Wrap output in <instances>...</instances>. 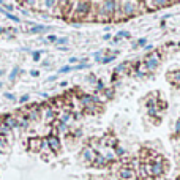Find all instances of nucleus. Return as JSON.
<instances>
[{
  "mask_svg": "<svg viewBox=\"0 0 180 180\" xmlns=\"http://www.w3.org/2000/svg\"><path fill=\"white\" fill-rule=\"evenodd\" d=\"M101 8L96 10V19L101 21V22H106V21H111L114 16V2H101L100 3Z\"/></svg>",
  "mask_w": 180,
  "mask_h": 180,
  "instance_id": "nucleus-1",
  "label": "nucleus"
},
{
  "mask_svg": "<svg viewBox=\"0 0 180 180\" xmlns=\"http://www.w3.org/2000/svg\"><path fill=\"white\" fill-rule=\"evenodd\" d=\"M77 8H74L76 10V15L73 16V19H76V21H79V19H87V15H89V11H90V3L89 2H77V3H74Z\"/></svg>",
  "mask_w": 180,
  "mask_h": 180,
  "instance_id": "nucleus-2",
  "label": "nucleus"
},
{
  "mask_svg": "<svg viewBox=\"0 0 180 180\" xmlns=\"http://www.w3.org/2000/svg\"><path fill=\"white\" fill-rule=\"evenodd\" d=\"M120 5H122L123 16L130 18V16H133L134 13H136V5H137V3H133V2H122Z\"/></svg>",
  "mask_w": 180,
  "mask_h": 180,
  "instance_id": "nucleus-3",
  "label": "nucleus"
},
{
  "mask_svg": "<svg viewBox=\"0 0 180 180\" xmlns=\"http://www.w3.org/2000/svg\"><path fill=\"white\" fill-rule=\"evenodd\" d=\"M120 180H136V172L133 168H122L119 172Z\"/></svg>",
  "mask_w": 180,
  "mask_h": 180,
  "instance_id": "nucleus-4",
  "label": "nucleus"
},
{
  "mask_svg": "<svg viewBox=\"0 0 180 180\" xmlns=\"http://www.w3.org/2000/svg\"><path fill=\"white\" fill-rule=\"evenodd\" d=\"M160 62V57H158V54L153 52V54H150L149 57H147V68H150V70H153V68H157Z\"/></svg>",
  "mask_w": 180,
  "mask_h": 180,
  "instance_id": "nucleus-5",
  "label": "nucleus"
},
{
  "mask_svg": "<svg viewBox=\"0 0 180 180\" xmlns=\"http://www.w3.org/2000/svg\"><path fill=\"white\" fill-rule=\"evenodd\" d=\"M161 174H163V164H152V166H149V175L161 177Z\"/></svg>",
  "mask_w": 180,
  "mask_h": 180,
  "instance_id": "nucleus-6",
  "label": "nucleus"
},
{
  "mask_svg": "<svg viewBox=\"0 0 180 180\" xmlns=\"http://www.w3.org/2000/svg\"><path fill=\"white\" fill-rule=\"evenodd\" d=\"M46 144H48L52 150H59V147H60V141H59L55 136H49L48 141H46Z\"/></svg>",
  "mask_w": 180,
  "mask_h": 180,
  "instance_id": "nucleus-7",
  "label": "nucleus"
},
{
  "mask_svg": "<svg viewBox=\"0 0 180 180\" xmlns=\"http://www.w3.org/2000/svg\"><path fill=\"white\" fill-rule=\"evenodd\" d=\"M29 145H30V149H32L33 152H36V150L41 149V145H43V141L38 139V137H33V139L29 141Z\"/></svg>",
  "mask_w": 180,
  "mask_h": 180,
  "instance_id": "nucleus-8",
  "label": "nucleus"
},
{
  "mask_svg": "<svg viewBox=\"0 0 180 180\" xmlns=\"http://www.w3.org/2000/svg\"><path fill=\"white\" fill-rule=\"evenodd\" d=\"M93 164H95V166H106V164H107V160H106L104 157H101V155H95Z\"/></svg>",
  "mask_w": 180,
  "mask_h": 180,
  "instance_id": "nucleus-9",
  "label": "nucleus"
},
{
  "mask_svg": "<svg viewBox=\"0 0 180 180\" xmlns=\"http://www.w3.org/2000/svg\"><path fill=\"white\" fill-rule=\"evenodd\" d=\"M82 155H84V160H87V161H93V158H95V152H93L92 149H86Z\"/></svg>",
  "mask_w": 180,
  "mask_h": 180,
  "instance_id": "nucleus-10",
  "label": "nucleus"
},
{
  "mask_svg": "<svg viewBox=\"0 0 180 180\" xmlns=\"http://www.w3.org/2000/svg\"><path fill=\"white\" fill-rule=\"evenodd\" d=\"M169 79H171V81L174 82V84L180 86V71H175V73L169 74Z\"/></svg>",
  "mask_w": 180,
  "mask_h": 180,
  "instance_id": "nucleus-11",
  "label": "nucleus"
},
{
  "mask_svg": "<svg viewBox=\"0 0 180 180\" xmlns=\"http://www.w3.org/2000/svg\"><path fill=\"white\" fill-rule=\"evenodd\" d=\"M18 125V120L13 119V117H6V128L8 127H16Z\"/></svg>",
  "mask_w": 180,
  "mask_h": 180,
  "instance_id": "nucleus-12",
  "label": "nucleus"
},
{
  "mask_svg": "<svg viewBox=\"0 0 180 180\" xmlns=\"http://www.w3.org/2000/svg\"><path fill=\"white\" fill-rule=\"evenodd\" d=\"M48 32L49 30V27H44V25H36V27H33L32 29V33H35V32Z\"/></svg>",
  "mask_w": 180,
  "mask_h": 180,
  "instance_id": "nucleus-13",
  "label": "nucleus"
},
{
  "mask_svg": "<svg viewBox=\"0 0 180 180\" xmlns=\"http://www.w3.org/2000/svg\"><path fill=\"white\" fill-rule=\"evenodd\" d=\"M70 120H71V115L70 114H65L63 119H62V123H63V125H66V123H70Z\"/></svg>",
  "mask_w": 180,
  "mask_h": 180,
  "instance_id": "nucleus-14",
  "label": "nucleus"
},
{
  "mask_svg": "<svg viewBox=\"0 0 180 180\" xmlns=\"http://www.w3.org/2000/svg\"><path fill=\"white\" fill-rule=\"evenodd\" d=\"M46 117H48V119H52V117H54V111H52L51 107H46Z\"/></svg>",
  "mask_w": 180,
  "mask_h": 180,
  "instance_id": "nucleus-15",
  "label": "nucleus"
},
{
  "mask_svg": "<svg viewBox=\"0 0 180 180\" xmlns=\"http://www.w3.org/2000/svg\"><path fill=\"white\" fill-rule=\"evenodd\" d=\"M168 5H171L169 2H163V0H158L157 2V6H168Z\"/></svg>",
  "mask_w": 180,
  "mask_h": 180,
  "instance_id": "nucleus-16",
  "label": "nucleus"
},
{
  "mask_svg": "<svg viewBox=\"0 0 180 180\" xmlns=\"http://www.w3.org/2000/svg\"><path fill=\"white\" fill-rule=\"evenodd\" d=\"M73 70V66H63L62 70H60V73H68V71H71Z\"/></svg>",
  "mask_w": 180,
  "mask_h": 180,
  "instance_id": "nucleus-17",
  "label": "nucleus"
},
{
  "mask_svg": "<svg viewBox=\"0 0 180 180\" xmlns=\"http://www.w3.org/2000/svg\"><path fill=\"white\" fill-rule=\"evenodd\" d=\"M112 60H114V55H111V57H104L101 62H103V63H107V62H112Z\"/></svg>",
  "mask_w": 180,
  "mask_h": 180,
  "instance_id": "nucleus-18",
  "label": "nucleus"
},
{
  "mask_svg": "<svg viewBox=\"0 0 180 180\" xmlns=\"http://www.w3.org/2000/svg\"><path fill=\"white\" fill-rule=\"evenodd\" d=\"M115 152H117V155H123V153H125V150H123L122 147H115Z\"/></svg>",
  "mask_w": 180,
  "mask_h": 180,
  "instance_id": "nucleus-19",
  "label": "nucleus"
},
{
  "mask_svg": "<svg viewBox=\"0 0 180 180\" xmlns=\"http://www.w3.org/2000/svg\"><path fill=\"white\" fill-rule=\"evenodd\" d=\"M90 145H92L93 149H96V147H98V141H96V139H92V141H90Z\"/></svg>",
  "mask_w": 180,
  "mask_h": 180,
  "instance_id": "nucleus-20",
  "label": "nucleus"
},
{
  "mask_svg": "<svg viewBox=\"0 0 180 180\" xmlns=\"http://www.w3.org/2000/svg\"><path fill=\"white\" fill-rule=\"evenodd\" d=\"M120 36H125V38H130V33H128V32H120L117 38H120Z\"/></svg>",
  "mask_w": 180,
  "mask_h": 180,
  "instance_id": "nucleus-21",
  "label": "nucleus"
},
{
  "mask_svg": "<svg viewBox=\"0 0 180 180\" xmlns=\"http://www.w3.org/2000/svg\"><path fill=\"white\" fill-rule=\"evenodd\" d=\"M55 41H57V44H63V43H66V38H59Z\"/></svg>",
  "mask_w": 180,
  "mask_h": 180,
  "instance_id": "nucleus-22",
  "label": "nucleus"
},
{
  "mask_svg": "<svg viewBox=\"0 0 180 180\" xmlns=\"http://www.w3.org/2000/svg\"><path fill=\"white\" fill-rule=\"evenodd\" d=\"M175 131H177V133L180 134V120H178V122L175 123Z\"/></svg>",
  "mask_w": 180,
  "mask_h": 180,
  "instance_id": "nucleus-23",
  "label": "nucleus"
},
{
  "mask_svg": "<svg viewBox=\"0 0 180 180\" xmlns=\"http://www.w3.org/2000/svg\"><path fill=\"white\" fill-rule=\"evenodd\" d=\"M103 87H104V86H103V82L98 81V86H96V89H98V90H103Z\"/></svg>",
  "mask_w": 180,
  "mask_h": 180,
  "instance_id": "nucleus-24",
  "label": "nucleus"
},
{
  "mask_svg": "<svg viewBox=\"0 0 180 180\" xmlns=\"http://www.w3.org/2000/svg\"><path fill=\"white\" fill-rule=\"evenodd\" d=\"M16 74H18V70H15V71H13L10 77H11V79H15V77H16Z\"/></svg>",
  "mask_w": 180,
  "mask_h": 180,
  "instance_id": "nucleus-25",
  "label": "nucleus"
},
{
  "mask_svg": "<svg viewBox=\"0 0 180 180\" xmlns=\"http://www.w3.org/2000/svg\"><path fill=\"white\" fill-rule=\"evenodd\" d=\"M44 5H46V6H54L55 2H44Z\"/></svg>",
  "mask_w": 180,
  "mask_h": 180,
  "instance_id": "nucleus-26",
  "label": "nucleus"
},
{
  "mask_svg": "<svg viewBox=\"0 0 180 180\" xmlns=\"http://www.w3.org/2000/svg\"><path fill=\"white\" fill-rule=\"evenodd\" d=\"M33 59H35V60H40V52H35V54H33Z\"/></svg>",
  "mask_w": 180,
  "mask_h": 180,
  "instance_id": "nucleus-27",
  "label": "nucleus"
},
{
  "mask_svg": "<svg viewBox=\"0 0 180 180\" xmlns=\"http://www.w3.org/2000/svg\"><path fill=\"white\" fill-rule=\"evenodd\" d=\"M27 100H29V96H27V95H25V96H22V98H21V101H22V103H25Z\"/></svg>",
  "mask_w": 180,
  "mask_h": 180,
  "instance_id": "nucleus-28",
  "label": "nucleus"
},
{
  "mask_svg": "<svg viewBox=\"0 0 180 180\" xmlns=\"http://www.w3.org/2000/svg\"><path fill=\"white\" fill-rule=\"evenodd\" d=\"M48 40H49V41H55V40H57V38H55V36H54V35H51V36H49V38H48Z\"/></svg>",
  "mask_w": 180,
  "mask_h": 180,
  "instance_id": "nucleus-29",
  "label": "nucleus"
},
{
  "mask_svg": "<svg viewBox=\"0 0 180 180\" xmlns=\"http://www.w3.org/2000/svg\"><path fill=\"white\" fill-rule=\"evenodd\" d=\"M77 60H79V59H76V57H73V59H70V62H71V63H76Z\"/></svg>",
  "mask_w": 180,
  "mask_h": 180,
  "instance_id": "nucleus-30",
  "label": "nucleus"
},
{
  "mask_svg": "<svg viewBox=\"0 0 180 180\" xmlns=\"http://www.w3.org/2000/svg\"><path fill=\"white\" fill-rule=\"evenodd\" d=\"M139 44H145V38H141L139 40Z\"/></svg>",
  "mask_w": 180,
  "mask_h": 180,
  "instance_id": "nucleus-31",
  "label": "nucleus"
},
{
  "mask_svg": "<svg viewBox=\"0 0 180 180\" xmlns=\"http://www.w3.org/2000/svg\"><path fill=\"white\" fill-rule=\"evenodd\" d=\"M0 147H5V142H3V139H0Z\"/></svg>",
  "mask_w": 180,
  "mask_h": 180,
  "instance_id": "nucleus-32",
  "label": "nucleus"
},
{
  "mask_svg": "<svg viewBox=\"0 0 180 180\" xmlns=\"http://www.w3.org/2000/svg\"><path fill=\"white\" fill-rule=\"evenodd\" d=\"M145 180H153V178H152V177H145Z\"/></svg>",
  "mask_w": 180,
  "mask_h": 180,
  "instance_id": "nucleus-33",
  "label": "nucleus"
},
{
  "mask_svg": "<svg viewBox=\"0 0 180 180\" xmlns=\"http://www.w3.org/2000/svg\"><path fill=\"white\" fill-rule=\"evenodd\" d=\"M157 180H163V178H161V177H160V178H157Z\"/></svg>",
  "mask_w": 180,
  "mask_h": 180,
  "instance_id": "nucleus-34",
  "label": "nucleus"
},
{
  "mask_svg": "<svg viewBox=\"0 0 180 180\" xmlns=\"http://www.w3.org/2000/svg\"><path fill=\"white\" fill-rule=\"evenodd\" d=\"M178 180H180V175H178Z\"/></svg>",
  "mask_w": 180,
  "mask_h": 180,
  "instance_id": "nucleus-35",
  "label": "nucleus"
}]
</instances>
